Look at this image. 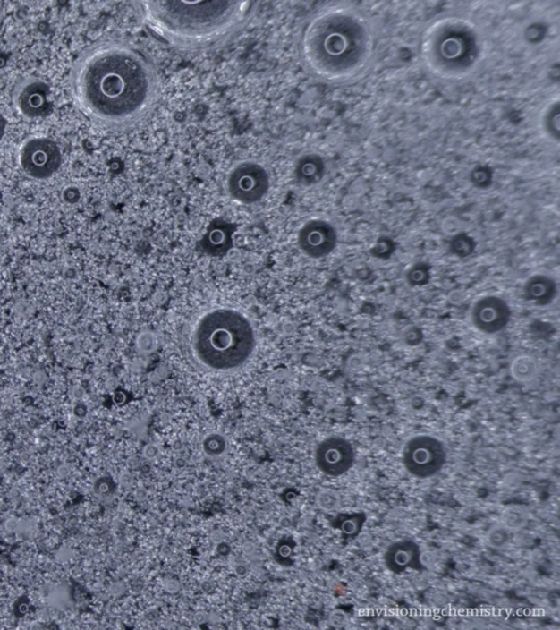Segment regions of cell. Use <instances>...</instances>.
Listing matches in <instances>:
<instances>
[{
  "instance_id": "6da1fadb",
  "label": "cell",
  "mask_w": 560,
  "mask_h": 630,
  "mask_svg": "<svg viewBox=\"0 0 560 630\" xmlns=\"http://www.w3.org/2000/svg\"><path fill=\"white\" fill-rule=\"evenodd\" d=\"M72 100L88 120L110 131L127 130L158 106V69L142 49L122 39L91 44L73 63Z\"/></svg>"
},
{
  "instance_id": "7a4b0ae2",
  "label": "cell",
  "mask_w": 560,
  "mask_h": 630,
  "mask_svg": "<svg viewBox=\"0 0 560 630\" xmlns=\"http://www.w3.org/2000/svg\"><path fill=\"white\" fill-rule=\"evenodd\" d=\"M142 23L161 41L182 52L224 47L243 31L259 4L233 0H152L137 4Z\"/></svg>"
},
{
  "instance_id": "3957f363",
  "label": "cell",
  "mask_w": 560,
  "mask_h": 630,
  "mask_svg": "<svg viewBox=\"0 0 560 630\" xmlns=\"http://www.w3.org/2000/svg\"><path fill=\"white\" fill-rule=\"evenodd\" d=\"M367 36L352 9L326 4L314 10L299 31V62L318 81H346L355 73L358 61L369 52Z\"/></svg>"
},
{
  "instance_id": "277c9868",
  "label": "cell",
  "mask_w": 560,
  "mask_h": 630,
  "mask_svg": "<svg viewBox=\"0 0 560 630\" xmlns=\"http://www.w3.org/2000/svg\"><path fill=\"white\" fill-rule=\"evenodd\" d=\"M257 331L238 310H211L199 319L191 335L194 356L209 370H238L257 349Z\"/></svg>"
},
{
  "instance_id": "5b68a950",
  "label": "cell",
  "mask_w": 560,
  "mask_h": 630,
  "mask_svg": "<svg viewBox=\"0 0 560 630\" xmlns=\"http://www.w3.org/2000/svg\"><path fill=\"white\" fill-rule=\"evenodd\" d=\"M269 186L267 167L257 161L240 162L230 171L227 179L231 199L244 205L259 203L268 193Z\"/></svg>"
},
{
  "instance_id": "8992f818",
  "label": "cell",
  "mask_w": 560,
  "mask_h": 630,
  "mask_svg": "<svg viewBox=\"0 0 560 630\" xmlns=\"http://www.w3.org/2000/svg\"><path fill=\"white\" fill-rule=\"evenodd\" d=\"M407 472L419 479L435 476L444 467L446 452L444 443L435 437L421 435L407 441L403 451Z\"/></svg>"
},
{
  "instance_id": "52a82bcc",
  "label": "cell",
  "mask_w": 560,
  "mask_h": 630,
  "mask_svg": "<svg viewBox=\"0 0 560 630\" xmlns=\"http://www.w3.org/2000/svg\"><path fill=\"white\" fill-rule=\"evenodd\" d=\"M62 151L55 141L46 137H33L23 142L19 151L21 169L33 179H47L62 166Z\"/></svg>"
},
{
  "instance_id": "ba28073f",
  "label": "cell",
  "mask_w": 560,
  "mask_h": 630,
  "mask_svg": "<svg viewBox=\"0 0 560 630\" xmlns=\"http://www.w3.org/2000/svg\"><path fill=\"white\" fill-rule=\"evenodd\" d=\"M513 317L510 305L499 295L488 294L476 300L471 305L470 321L476 331L485 335H496L508 328Z\"/></svg>"
},
{
  "instance_id": "9c48e42d",
  "label": "cell",
  "mask_w": 560,
  "mask_h": 630,
  "mask_svg": "<svg viewBox=\"0 0 560 630\" xmlns=\"http://www.w3.org/2000/svg\"><path fill=\"white\" fill-rule=\"evenodd\" d=\"M336 244V230L326 220L308 221L299 230V249L308 258L313 260L327 258L335 250Z\"/></svg>"
},
{
  "instance_id": "30bf717a",
  "label": "cell",
  "mask_w": 560,
  "mask_h": 630,
  "mask_svg": "<svg viewBox=\"0 0 560 630\" xmlns=\"http://www.w3.org/2000/svg\"><path fill=\"white\" fill-rule=\"evenodd\" d=\"M355 452L350 441L332 437L322 441L316 450V463L323 474L337 477L351 470Z\"/></svg>"
},
{
  "instance_id": "8fae6325",
  "label": "cell",
  "mask_w": 560,
  "mask_h": 630,
  "mask_svg": "<svg viewBox=\"0 0 560 630\" xmlns=\"http://www.w3.org/2000/svg\"><path fill=\"white\" fill-rule=\"evenodd\" d=\"M50 88L40 79H26L14 91V102L24 116L43 117L51 111Z\"/></svg>"
},
{
  "instance_id": "7c38bea8",
  "label": "cell",
  "mask_w": 560,
  "mask_h": 630,
  "mask_svg": "<svg viewBox=\"0 0 560 630\" xmlns=\"http://www.w3.org/2000/svg\"><path fill=\"white\" fill-rule=\"evenodd\" d=\"M558 287L556 280L545 274H534L525 280L523 295L529 302L538 307H547L556 300Z\"/></svg>"
},
{
  "instance_id": "4fadbf2b",
  "label": "cell",
  "mask_w": 560,
  "mask_h": 630,
  "mask_svg": "<svg viewBox=\"0 0 560 630\" xmlns=\"http://www.w3.org/2000/svg\"><path fill=\"white\" fill-rule=\"evenodd\" d=\"M385 558L387 568L395 573L416 568L420 559L419 545L409 540L396 541L386 549Z\"/></svg>"
},
{
  "instance_id": "5bb4252c",
  "label": "cell",
  "mask_w": 560,
  "mask_h": 630,
  "mask_svg": "<svg viewBox=\"0 0 560 630\" xmlns=\"http://www.w3.org/2000/svg\"><path fill=\"white\" fill-rule=\"evenodd\" d=\"M510 371L514 380L530 382L539 376V363L537 358L530 354H521L511 363Z\"/></svg>"
},
{
  "instance_id": "9a60e30c",
  "label": "cell",
  "mask_w": 560,
  "mask_h": 630,
  "mask_svg": "<svg viewBox=\"0 0 560 630\" xmlns=\"http://www.w3.org/2000/svg\"><path fill=\"white\" fill-rule=\"evenodd\" d=\"M503 525L510 531H519L529 524V512L522 506H508L501 515Z\"/></svg>"
},
{
  "instance_id": "2e32d148",
  "label": "cell",
  "mask_w": 560,
  "mask_h": 630,
  "mask_svg": "<svg viewBox=\"0 0 560 630\" xmlns=\"http://www.w3.org/2000/svg\"><path fill=\"white\" fill-rule=\"evenodd\" d=\"M227 440H225L224 436L219 435V433H211V435L205 438L203 450L205 455L216 457L223 455L227 450Z\"/></svg>"
},
{
  "instance_id": "e0dca14e",
  "label": "cell",
  "mask_w": 560,
  "mask_h": 630,
  "mask_svg": "<svg viewBox=\"0 0 560 630\" xmlns=\"http://www.w3.org/2000/svg\"><path fill=\"white\" fill-rule=\"evenodd\" d=\"M510 530L505 525H494L488 532V544L495 549H503L509 544Z\"/></svg>"
},
{
  "instance_id": "ac0fdd59",
  "label": "cell",
  "mask_w": 560,
  "mask_h": 630,
  "mask_svg": "<svg viewBox=\"0 0 560 630\" xmlns=\"http://www.w3.org/2000/svg\"><path fill=\"white\" fill-rule=\"evenodd\" d=\"M341 496L336 490H323L317 496L318 506L324 511H334L341 506Z\"/></svg>"
},
{
  "instance_id": "d6986e66",
  "label": "cell",
  "mask_w": 560,
  "mask_h": 630,
  "mask_svg": "<svg viewBox=\"0 0 560 630\" xmlns=\"http://www.w3.org/2000/svg\"><path fill=\"white\" fill-rule=\"evenodd\" d=\"M48 603L54 608L63 609L68 603L70 595L61 587H53L50 592L46 594Z\"/></svg>"
},
{
  "instance_id": "ffe728a7",
  "label": "cell",
  "mask_w": 560,
  "mask_h": 630,
  "mask_svg": "<svg viewBox=\"0 0 560 630\" xmlns=\"http://www.w3.org/2000/svg\"><path fill=\"white\" fill-rule=\"evenodd\" d=\"M429 278V270L421 268V266H416V268H412L411 272H409V275H407V279H409V282L414 285L425 284L428 282Z\"/></svg>"
},
{
  "instance_id": "44dd1931",
  "label": "cell",
  "mask_w": 560,
  "mask_h": 630,
  "mask_svg": "<svg viewBox=\"0 0 560 630\" xmlns=\"http://www.w3.org/2000/svg\"><path fill=\"white\" fill-rule=\"evenodd\" d=\"M112 490L113 484L111 480L103 477V479L98 480L96 481L95 490L97 494H99L101 496H106L111 494Z\"/></svg>"
},
{
  "instance_id": "7402d4cb",
  "label": "cell",
  "mask_w": 560,
  "mask_h": 630,
  "mask_svg": "<svg viewBox=\"0 0 560 630\" xmlns=\"http://www.w3.org/2000/svg\"><path fill=\"white\" fill-rule=\"evenodd\" d=\"M330 622L334 627L345 626L347 623V615L343 610H334L330 617Z\"/></svg>"
},
{
  "instance_id": "603a6c76",
  "label": "cell",
  "mask_w": 560,
  "mask_h": 630,
  "mask_svg": "<svg viewBox=\"0 0 560 630\" xmlns=\"http://www.w3.org/2000/svg\"><path fill=\"white\" fill-rule=\"evenodd\" d=\"M358 529L355 520H347L342 524V530L345 532L346 534L356 533Z\"/></svg>"
},
{
  "instance_id": "cb8c5ba5",
  "label": "cell",
  "mask_w": 560,
  "mask_h": 630,
  "mask_svg": "<svg viewBox=\"0 0 560 630\" xmlns=\"http://www.w3.org/2000/svg\"><path fill=\"white\" fill-rule=\"evenodd\" d=\"M71 467L68 466L67 464H62L60 467L57 469V475L60 477V479H67L68 476L71 475Z\"/></svg>"
},
{
  "instance_id": "d4e9b609",
  "label": "cell",
  "mask_w": 560,
  "mask_h": 630,
  "mask_svg": "<svg viewBox=\"0 0 560 630\" xmlns=\"http://www.w3.org/2000/svg\"><path fill=\"white\" fill-rule=\"evenodd\" d=\"M4 528H6L9 532L17 531L19 528V521L14 518L9 519L7 520L6 524H4Z\"/></svg>"
},
{
  "instance_id": "484cf974",
  "label": "cell",
  "mask_w": 560,
  "mask_h": 630,
  "mask_svg": "<svg viewBox=\"0 0 560 630\" xmlns=\"http://www.w3.org/2000/svg\"><path fill=\"white\" fill-rule=\"evenodd\" d=\"M4 131H6V121H4V118L0 115V140H2Z\"/></svg>"
},
{
  "instance_id": "4316f807",
  "label": "cell",
  "mask_w": 560,
  "mask_h": 630,
  "mask_svg": "<svg viewBox=\"0 0 560 630\" xmlns=\"http://www.w3.org/2000/svg\"><path fill=\"white\" fill-rule=\"evenodd\" d=\"M11 498L13 501H19L21 498V490L14 489L11 491Z\"/></svg>"
},
{
  "instance_id": "83f0119b",
  "label": "cell",
  "mask_w": 560,
  "mask_h": 630,
  "mask_svg": "<svg viewBox=\"0 0 560 630\" xmlns=\"http://www.w3.org/2000/svg\"><path fill=\"white\" fill-rule=\"evenodd\" d=\"M150 447V450H151V451H150V452H149V451H146V452H145V453H146V456H147V457H155V456L157 455V453H158V450H157L155 447Z\"/></svg>"
},
{
  "instance_id": "f1b7e54d",
  "label": "cell",
  "mask_w": 560,
  "mask_h": 630,
  "mask_svg": "<svg viewBox=\"0 0 560 630\" xmlns=\"http://www.w3.org/2000/svg\"><path fill=\"white\" fill-rule=\"evenodd\" d=\"M6 464L3 461H0V472L6 471Z\"/></svg>"
}]
</instances>
